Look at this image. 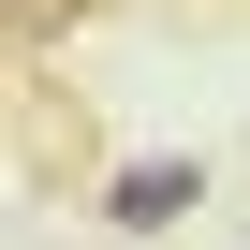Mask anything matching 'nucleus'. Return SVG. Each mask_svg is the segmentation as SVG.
Instances as JSON below:
<instances>
[{"instance_id":"nucleus-1","label":"nucleus","mask_w":250,"mask_h":250,"mask_svg":"<svg viewBox=\"0 0 250 250\" xmlns=\"http://www.w3.org/2000/svg\"><path fill=\"white\" fill-rule=\"evenodd\" d=\"M191 191H206V162H133V177H103V221L118 235H162Z\"/></svg>"}]
</instances>
